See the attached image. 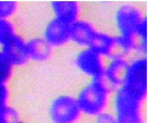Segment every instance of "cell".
<instances>
[{"label": "cell", "instance_id": "cell-1", "mask_svg": "<svg viewBox=\"0 0 148 123\" xmlns=\"http://www.w3.org/2000/svg\"><path fill=\"white\" fill-rule=\"evenodd\" d=\"M112 92L103 77L88 79L75 95L82 115L95 118L107 111Z\"/></svg>", "mask_w": 148, "mask_h": 123}, {"label": "cell", "instance_id": "cell-2", "mask_svg": "<svg viewBox=\"0 0 148 123\" xmlns=\"http://www.w3.org/2000/svg\"><path fill=\"white\" fill-rule=\"evenodd\" d=\"M145 101L122 86L113 90L111 103L118 123H145Z\"/></svg>", "mask_w": 148, "mask_h": 123}, {"label": "cell", "instance_id": "cell-3", "mask_svg": "<svg viewBox=\"0 0 148 123\" xmlns=\"http://www.w3.org/2000/svg\"><path fill=\"white\" fill-rule=\"evenodd\" d=\"M147 17L141 6L125 1L119 4L112 14V21L116 34L135 35L140 23Z\"/></svg>", "mask_w": 148, "mask_h": 123}, {"label": "cell", "instance_id": "cell-4", "mask_svg": "<svg viewBox=\"0 0 148 123\" xmlns=\"http://www.w3.org/2000/svg\"><path fill=\"white\" fill-rule=\"evenodd\" d=\"M121 85L146 100L148 93L147 55L136 54L129 58Z\"/></svg>", "mask_w": 148, "mask_h": 123}, {"label": "cell", "instance_id": "cell-5", "mask_svg": "<svg viewBox=\"0 0 148 123\" xmlns=\"http://www.w3.org/2000/svg\"><path fill=\"white\" fill-rule=\"evenodd\" d=\"M53 123H77L82 115L75 95L63 93L54 97L49 107Z\"/></svg>", "mask_w": 148, "mask_h": 123}, {"label": "cell", "instance_id": "cell-6", "mask_svg": "<svg viewBox=\"0 0 148 123\" xmlns=\"http://www.w3.org/2000/svg\"><path fill=\"white\" fill-rule=\"evenodd\" d=\"M106 59L90 47H80L73 55V63L79 73L90 79L103 77Z\"/></svg>", "mask_w": 148, "mask_h": 123}, {"label": "cell", "instance_id": "cell-7", "mask_svg": "<svg viewBox=\"0 0 148 123\" xmlns=\"http://www.w3.org/2000/svg\"><path fill=\"white\" fill-rule=\"evenodd\" d=\"M72 24L51 16L42 28L40 35L54 50L71 42Z\"/></svg>", "mask_w": 148, "mask_h": 123}, {"label": "cell", "instance_id": "cell-8", "mask_svg": "<svg viewBox=\"0 0 148 123\" xmlns=\"http://www.w3.org/2000/svg\"><path fill=\"white\" fill-rule=\"evenodd\" d=\"M128 60V57L116 52L106 59L102 77L112 90L122 84Z\"/></svg>", "mask_w": 148, "mask_h": 123}, {"label": "cell", "instance_id": "cell-9", "mask_svg": "<svg viewBox=\"0 0 148 123\" xmlns=\"http://www.w3.org/2000/svg\"><path fill=\"white\" fill-rule=\"evenodd\" d=\"M99 29L91 20L82 16L72 24L71 43L79 48L90 47Z\"/></svg>", "mask_w": 148, "mask_h": 123}, {"label": "cell", "instance_id": "cell-10", "mask_svg": "<svg viewBox=\"0 0 148 123\" xmlns=\"http://www.w3.org/2000/svg\"><path fill=\"white\" fill-rule=\"evenodd\" d=\"M15 68L29 63L26 47V38L18 33L0 47Z\"/></svg>", "mask_w": 148, "mask_h": 123}, {"label": "cell", "instance_id": "cell-11", "mask_svg": "<svg viewBox=\"0 0 148 123\" xmlns=\"http://www.w3.org/2000/svg\"><path fill=\"white\" fill-rule=\"evenodd\" d=\"M49 8L51 16L71 24L83 16L82 5L77 1H51L49 4Z\"/></svg>", "mask_w": 148, "mask_h": 123}, {"label": "cell", "instance_id": "cell-12", "mask_svg": "<svg viewBox=\"0 0 148 123\" xmlns=\"http://www.w3.org/2000/svg\"><path fill=\"white\" fill-rule=\"evenodd\" d=\"M26 47L29 62L35 63L49 60L54 51L41 35L26 38Z\"/></svg>", "mask_w": 148, "mask_h": 123}, {"label": "cell", "instance_id": "cell-13", "mask_svg": "<svg viewBox=\"0 0 148 123\" xmlns=\"http://www.w3.org/2000/svg\"><path fill=\"white\" fill-rule=\"evenodd\" d=\"M115 37V33L99 28L90 47L106 58L116 52Z\"/></svg>", "mask_w": 148, "mask_h": 123}, {"label": "cell", "instance_id": "cell-14", "mask_svg": "<svg viewBox=\"0 0 148 123\" xmlns=\"http://www.w3.org/2000/svg\"><path fill=\"white\" fill-rule=\"evenodd\" d=\"M115 34L116 52L126 57L135 53L136 39L135 35L121 34Z\"/></svg>", "mask_w": 148, "mask_h": 123}, {"label": "cell", "instance_id": "cell-15", "mask_svg": "<svg viewBox=\"0 0 148 123\" xmlns=\"http://www.w3.org/2000/svg\"><path fill=\"white\" fill-rule=\"evenodd\" d=\"M18 33L13 20L0 19V47Z\"/></svg>", "mask_w": 148, "mask_h": 123}, {"label": "cell", "instance_id": "cell-16", "mask_svg": "<svg viewBox=\"0 0 148 123\" xmlns=\"http://www.w3.org/2000/svg\"><path fill=\"white\" fill-rule=\"evenodd\" d=\"M15 68L0 48V83H8Z\"/></svg>", "mask_w": 148, "mask_h": 123}, {"label": "cell", "instance_id": "cell-17", "mask_svg": "<svg viewBox=\"0 0 148 123\" xmlns=\"http://www.w3.org/2000/svg\"><path fill=\"white\" fill-rule=\"evenodd\" d=\"M20 8L16 1H0V19L13 20Z\"/></svg>", "mask_w": 148, "mask_h": 123}, {"label": "cell", "instance_id": "cell-18", "mask_svg": "<svg viewBox=\"0 0 148 123\" xmlns=\"http://www.w3.org/2000/svg\"><path fill=\"white\" fill-rule=\"evenodd\" d=\"M11 91L8 83H0V112L9 106Z\"/></svg>", "mask_w": 148, "mask_h": 123}, {"label": "cell", "instance_id": "cell-19", "mask_svg": "<svg viewBox=\"0 0 148 123\" xmlns=\"http://www.w3.org/2000/svg\"><path fill=\"white\" fill-rule=\"evenodd\" d=\"M18 118L17 111L9 105L0 112V123H12Z\"/></svg>", "mask_w": 148, "mask_h": 123}, {"label": "cell", "instance_id": "cell-20", "mask_svg": "<svg viewBox=\"0 0 148 123\" xmlns=\"http://www.w3.org/2000/svg\"><path fill=\"white\" fill-rule=\"evenodd\" d=\"M94 123H118L112 111H107L94 118Z\"/></svg>", "mask_w": 148, "mask_h": 123}, {"label": "cell", "instance_id": "cell-21", "mask_svg": "<svg viewBox=\"0 0 148 123\" xmlns=\"http://www.w3.org/2000/svg\"><path fill=\"white\" fill-rule=\"evenodd\" d=\"M12 123H25L23 120H21L19 118H18L14 120L12 122Z\"/></svg>", "mask_w": 148, "mask_h": 123}]
</instances>
